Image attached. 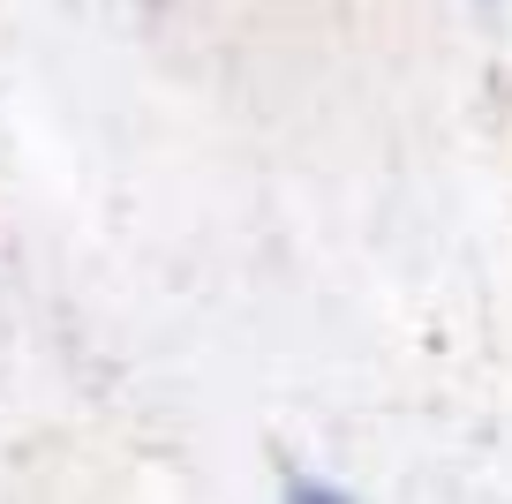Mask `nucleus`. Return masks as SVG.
<instances>
[]
</instances>
